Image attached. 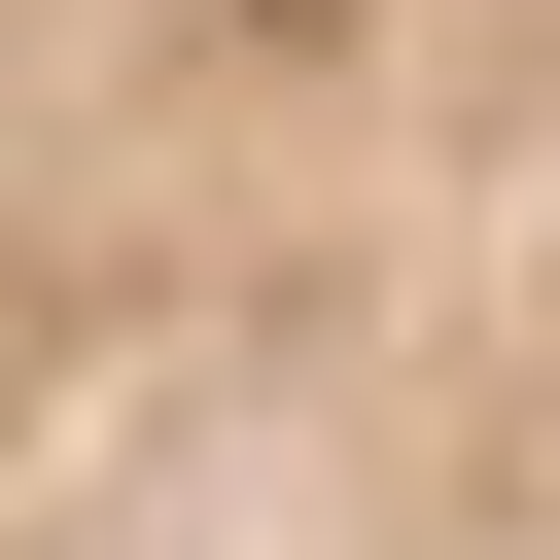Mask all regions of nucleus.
<instances>
[{
  "instance_id": "obj_1",
  "label": "nucleus",
  "mask_w": 560,
  "mask_h": 560,
  "mask_svg": "<svg viewBox=\"0 0 560 560\" xmlns=\"http://www.w3.org/2000/svg\"><path fill=\"white\" fill-rule=\"evenodd\" d=\"M0 560H560V0H0Z\"/></svg>"
}]
</instances>
